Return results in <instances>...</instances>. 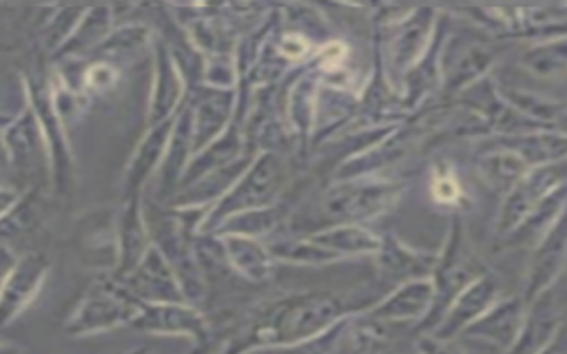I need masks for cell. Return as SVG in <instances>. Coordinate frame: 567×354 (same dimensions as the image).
Instances as JSON below:
<instances>
[{
	"label": "cell",
	"instance_id": "cell-16",
	"mask_svg": "<svg viewBox=\"0 0 567 354\" xmlns=\"http://www.w3.org/2000/svg\"><path fill=\"white\" fill-rule=\"evenodd\" d=\"M416 350H419V354H463V350L458 345H454L452 341L436 339L432 334L421 336L416 341Z\"/></svg>",
	"mask_w": 567,
	"mask_h": 354
},
{
	"label": "cell",
	"instance_id": "cell-3",
	"mask_svg": "<svg viewBox=\"0 0 567 354\" xmlns=\"http://www.w3.org/2000/svg\"><path fill=\"white\" fill-rule=\"evenodd\" d=\"M401 195V184L388 179H350L332 186L321 201V212L334 226L350 223L363 226V221L383 215Z\"/></svg>",
	"mask_w": 567,
	"mask_h": 354
},
{
	"label": "cell",
	"instance_id": "cell-13",
	"mask_svg": "<svg viewBox=\"0 0 567 354\" xmlns=\"http://www.w3.org/2000/svg\"><path fill=\"white\" fill-rule=\"evenodd\" d=\"M527 159L516 148H501L478 159L483 179L496 190H509L525 175Z\"/></svg>",
	"mask_w": 567,
	"mask_h": 354
},
{
	"label": "cell",
	"instance_id": "cell-11",
	"mask_svg": "<svg viewBox=\"0 0 567 354\" xmlns=\"http://www.w3.org/2000/svg\"><path fill=\"white\" fill-rule=\"evenodd\" d=\"M567 206V184L554 188L507 237L501 239V246H536L545 232L556 223Z\"/></svg>",
	"mask_w": 567,
	"mask_h": 354
},
{
	"label": "cell",
	"instance_id": "cell-1",
	"mask_svg": "<svg viewBox=\"0 0 567 354\" xmlns=\"http://www.w3.org/2000/svg\"><path fill=\"white\" fill-rule=\"evenodd\" d=\"M365 303H350L330 292H295L261 312L250 332V345L295 347L328 332L350 314L363 312Z\"/></svg>",
	"mask_w": 567,
	"mask_h": 354
},
{
	"label": "cell",
	"instance_id": "cell-14",
	"mask_svg": "<svg viewBox=\"0 0 567 354\" xmlns=\"http://www.w3.org/2000/svg\"><path fill=\"white\" fill-rule=\"evenodd\" d=\"M523 62L527 69H532L538 75H551L567 64V40L536 46L527 51Z\"/></svg>",
	"mask_w": 567,
	"mask_h": 354
},
{
	"label": "cell",
	"instance_id": "cell-2",
	"mask_svg": "<svg viewBox=\"0 0 567 354\" xmlns=\"http://www.w3.org/2000/svg\"><path fill=\"white\" fill-rule=\"evenodd\" d=\"M485 274V268L472 246L465 239L463 221L458 217L452 219L447 239L443 243L441 254H436V266L432 272L434 301L423 321L419 323V332H432L441 319L445 316L452 301L478 277Z\"/></svg>",
	"mask_w": 567,
	"mask_h": 354
},
{
	"label": "cell",
	"instance_id": "cell-5",
	"mask_svg": "<svg viewBox=\"0 0 567 354\" xmlns=\"http://www.w3.org/2000/svg\"><path fill=\"white\" fill-rule=\"evenodd\" d=\"M567 261V206L545 237L534 246L529 270L525 277L523 303H532L538 294L549 290Z\"/></svg>",
	"mask_w": 567,
	"mask_h": 354
},
{
	"label": "cell",
	"instance_id": "cell-8",
	"mask_svg": "<svg viewBox=\"0 0 567 354\" xmlns=\"http://www.w3.org/2000/svg\"><path fill=\"white\" fill-rule=\"evenodd\" d=\"M498 299V283L485 272L476 281H472L447 308L441 323L430 332L436 339L452 341L456 334L465 332L494 301Z\"/></svg>",
	"mask_w": 567,
	"mask_h": 354
},
{
	"label": "cell",
	"instance_id": "cell-10",
	"mask_svg": "<svg viewBox=\"0 0 567 354\" xmlns=\"http://www.w3.org/2000/svg\"><path fill=\"white\" fill-rule=\"evenodd\" d=\"M377 268L381 277L392 281H414V279H432L436 254L416 250L392 235L381 237V248L374 254Z\"/></svg>",
	"mask_w": 567,
	"mask_h": 354
},
{
	"label": "cell",
	"instance_id": "cell-6",
	"mask_svg": "<svg viewBox=\"0 0 567 354\" xmlns=\"http://www.w3.org/2000/svg\"><path fill=\"white\" fill-rule=\"evenodd\" d=\"M560 319H563V305L560 301H556L554 285H551L549 290L538 294L532 303H527L520 332L505 354L543 352L560 332Z\"/></svg>",
	"mask_w": 567,
	"mask_h": 354
},
{
	"label": "cell",
	"instance_id": "cell-12",
	"mask_svg": "<svg viewBox=\"0 0 567 354\" xmlns=\"http://www.w3.org/2000/svg\"><path fill=\"white\" fill-rule=\"evenodd\" d=\"M312 241H317L319 246L328 248L332 254H337V259H348V257H359V254H377V250L381 248V237L374 235L372 230L363 228V226H350V223H341V226H330L317 232L308 235Z\"/></svg>",
	"mask_w": 567,
	"mask_h": 354
},
{
	"label": "cell",
	"instance_id": "cell-15",
	"mask_svg": "<svg viewBox=\"0 0 567 354\" xmlns=\"http://www.w3.org/2000/svg\"><path fill=\"white\" fill-rule=\"evenodd\" d=\"M432 197L439 204H456L461 197V186L454 179V175H450V173L436 175L432 181Z\"/></svg>",
	"mask_w": 567,
	"mask_h": 354
},
{
	"label": "cell",
	"instance_id": "cell-7",
	"mask_svg": "<svg viewBox=\"0 0 567 354\" xmlns=\"http://www.w3.org/2000/svg\"><path fill=\"white\" fill-rule=\"evenodd\" d=\"M432 301H434L432 279H414L396 285L379 303L368 305L365 314L394 325L421 323L427 310L432 308Z\"/></svg>",
	"mask_w": 567,
	"mask_h": 354
},
{
	"label": "cell",
	"instance_id": "cell-4",
	"mask_svg": "<svg viewBox=\"0 0 567 354\" xmlns=\"http://www.w3.org/2000/svg\"><path fill=\"white\" fill-rule=\"evenodd\" d=\"M563 173H567L565 162L543 164L525 173L509 190L496 217V237H507L554 188L563 184Z\"/></svg>",
	"mask_w": 567,
	"mask_h": 354
},
{
	"label": "cell",
	"instance_id": "cell-9",
	"mask_svg": "<svg viewBox=\"0 0 567 354\" xmlns=\"http://www.w3.org/2000/svg\"><path fill=\"white\" fill-rule=\"evenodd\" d=\"M525 308L527 305L518 296H509L501 301L496 299L472 325L465 327L463 334L487 341L494 347L507 352L520 332Z\"/></svg>",
	"mask_w": 567,
	"mask_h": 354
}]
</instances>
